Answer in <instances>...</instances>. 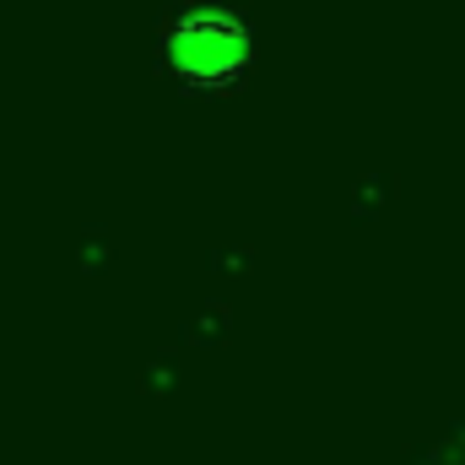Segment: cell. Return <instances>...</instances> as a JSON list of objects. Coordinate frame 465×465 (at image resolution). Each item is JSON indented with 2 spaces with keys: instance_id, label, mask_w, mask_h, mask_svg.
I'll list each match as a JSON object with an SVG mask.
<instances>
[{
  "instance_id": "cell-1",
  "label": "cell",
  "mask_w": 465,
  "mask_h": 465,
  "mask_svg": "<svg viewBox=\"0 0 465 465\" xmlns=\"http://www.w3.org/2000/svg\"><path fill=\"white\" fill-rule=\"evenodd\" d=\"M168 60L184 82L223 87L249 65V33L228 11H190L168 27Z\"/></svg>"
}]
</instances>
